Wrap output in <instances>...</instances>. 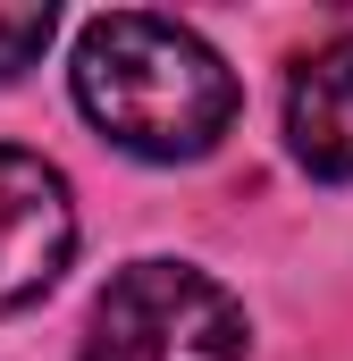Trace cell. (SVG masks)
<instances>
[{"label":"cell","mask_w":353,"mask_h":361,"mask_svg":"<svg viewBox=\"0 0 353 361\" xmlns=\"http://www.w3.org/2000/svg\"><path fill=\"white\" fill-rule=\"evenodd\" d=\"M76 101L85 118L143 152V160H202L244 92H236V68L176 17H143V8H109L92 17L85 42H76Z\"/></svg>","instance_id":"cell-1"},{"label":"cell","mask_w":353,"mask_h":361,"mask_svg":"<svg viewBox=\"0 0 353 361\" xmlns=\"http://www.w3.org/2000/svg\"><path fill=\"white\" fill-rule=\"evenodd\" d=\"M236 353H244V311L202 269L135 261L92 302L85 361H236Z\"/></svg>","instance_id":"cell-2"},{"label":"cell","mask_w":353,"mask_h":361,"mask_svg":"<svg viewBox=\"0 0 353 361\" xmlns=\"http://www.w3.org/2000/svg\"><path fill=\"white\" fill-rule=\"evenodd\" d=\"M76 252V202L42 152L0 143V311L34 302Z\"/></svg>","instance_id":"cell-3"},{"label":"cell","mask_w":353,"mask_h":361,"mask_svg":"<svg viewBox=\"0 0 353 361\" xmlns=\"http://www.w3.org/2000/svg\"><path fill=\"white\" fill-rule=\"evenodd\" d=\"M286 143L311 177H353V34L286 76Z\"/></svg>","instance_id":"cell-4"},{"label":"cell","mask_w":353,"mask_h":361,"mask_svg":"<svg viewBox=\"0 0 353 361\" xmlns=\"http://www.w3.org/2000/svg\"><path fill=\"white\" fill-rule=\"evenodd\" d=\"M51 8H0V85L8 76H25L34 59H42V42H51Z\"/></svg>","instance_id":"cell-5"}]
</instances>
